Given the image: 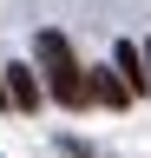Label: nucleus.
Returning <instances> with one entry per match:
<instances>
[{"label": "nucleus", "instance_id": "nucleus-1", "mask_svg": "<svg viewBox=\"0 0 151 158\" xmlns=\"http://www.w3.org/2000/svg\"><path fill=\"white\" fill-rule=\"evenodd\" d=\"M33 59L46 66V92L59 99L66 112H85V106H92V79H85V66H79V59H72L66 33L40 27V33H33Z\"/></svg>", "mask_w": 151, "mask_h": 158}, {"label": "nucleus", "instance_id": "nucleus-2", "mask_svg": "<svg viewBox=\"0 0 151 158\" xmlns=\"http://www.w3.org/2000/svg\"><path fill=\"white\" fill-rule=\"evenodd\" d=\"M0 79H7V106L40 112V79H33V66H0Z\"/></svg>", "mask_w": 151, "mask_h": 158}, {"label": "nucleus", "instance_id": "nucleus-3", "mask_svg": "<svg viewBox=\"0 0 151 158\" xmlns=\"http://www.w3.org/2000/svg\"><path fill=\"white\" fill-rule=\"evenodd\" d=\"M112 73H118L125 86H131V99L151 86V79H145V59H138V46H131V40H118V53H112Z\"/></svg>", "mask_w": 151, "mask_h": 158}, {"label": "nucleus", "instance_id": "nucleus-4", "mask_svg": "<svg viewBox=\"0 0 151 158\" xmlns=\"http://www.w3.org/2000/svg\"><path fill=\"white\" fill-rule=\"evenodd\" d=\"M92 99H105V106H131V86L118 73H92Z\"/></svg>", "mask_w": 151, "mask_h": 158}, {"label": "nucleus", "instance_id": "nucleus-5", "mask_svg": "<svg viewBox=\"0 0 151 158\" xmlns=\"http://www.w3.org/2000/svg\"><path fill=\"white\" fill-rule=\"evenodd\" d=\"M59 152H66V158H92V145H85V138H59Z\"/></svg>", "mask_w": 151, "mask_h": 158}, {"label": "nucleus", "instance_id": "nucleus-6", "mask_svg": "<svg viewBox=\"0 0 151 158\" xmlns=\"http://www.w3.org/2000/svg\"><path fill=\"white\" fill-rule=\"evenodd\" d=\"M145 66H151V40H145ZM145 79H151V73H145Z\"/></svg>", "mask_w": 151, "mask_h": 158}, {"label": "nucleus", "instance_id": "nucleus-7", "mask_svg": "<svg viewBox=\"0 0 151 158\" xmlns=\"http://www.w3.org/2000/svg\"><path fill=\"white\" fill-rule=\"evenodd\" d=\"M0 106H7V79H0Z\"/></svg>", "mask_w": 151, "mask_h": 158}]
</instances>
